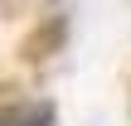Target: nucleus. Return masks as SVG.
Masks as SVG:
<instances>
[{
  "instance_id": "f257e3e1",
  "label": "nucleus",
  "mask_w": 131,
  "mask_h": 126,
  "mask_svg": "<svg viewBox=\"0 0 131 126\" xmlns=\"http://www.w3.org/2000/svg\"><path fill=\"white\" fill-rule=\"evenodd\" d=\"M0 126H53V102L44 97H5Z\"/></svg>"
}]
</instances>
